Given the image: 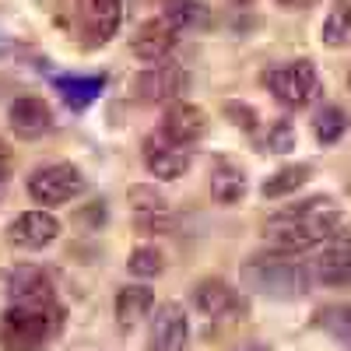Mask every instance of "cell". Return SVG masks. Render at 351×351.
<instances>
[{"mask_svg":"<svg viewBox=\"0 0 351 351\" xmlns=\"http://www.w3.org/2000/svg\"><path fill=\"white\" fill-rule=\"evenodd\" d=\"M158 134H165L169 141L190 148L193 141H200L204 134H208V112H204L200 106H193V102H176V106L165 109Z\"/></svg>","mask_w":351,"mask_h":351,"instance_id":"13","label":"cell"},{"mask_svg":"<svg viewBox=\"0 0 351 351\" xmlns=\"http://www.w3.org/2000/svg\"><path fill=\"white\" fill-rule=\"evenodd\" d=\"M186 88V74L180 64L172 60H158L148 71H141L137 77V99L148 106H176V99L183 95Z\"/></svg>","mask_w":351,"mask_h":351,"instance_id":"6","label":"cell"},{"mask_svg":"<svg viewBox=\"0 0 351 351\" xmlns=\"http://www.w3.org/2000/svg\"><path fill=\"white\" fill-rule=\"evenodd\" d=\"M155 295H152V288H144V285H127L120 295H116V319H120V327L130 330L134 324H141L144 316H148Z\"/></svg>","mask_w":351,"mask_h":351,"instance_id":"19","label":"cell"},{"mask_svg":"<svg viewBox=\"0 0 351 351\" xmlns=\"http://www.w3.org/2000/svg\"><path fill=\"white\" fill-rule=\"evenodd\" d=\"M11 299L25 306H56L53 299V281L39 263H21L11 274Z\"/></svg>","mask_w":351,"mask_h":351,"instance_id":"15","label":"cell"},{"mask_svg":"<svg viewBox=\"0 0 351 351\" xmlns=\"http://www.w3.org/2000/svg\"><path fill=\"white\" fill-rule=\"evenodd\" d=\"M56 319H60L56 306L14 302L11 309L0 313V344L8 351H39L56 334Z\"/></svg>","mask_w":351,"mask_h":351,"instance_id":"3","label":"cell"},{"mask_svg":"<svg viewBox=\"0 0 351 351\" xmlns=\"http://www.w3.org/2000/svg\"><path fill=\"white\" fill-rule=\"evenodd\" d=\"M263 84L267 92L288 106V109H302L313 102L316 88H319V77H316V67L309 60H288V64H278L263 74Z\"/></svg>","mask_w":351,"mask_h":351,"instance_id":"4","label":"cell"},{"mask_svg":"<svg viewBox=\"0 0 351 351\" xmlns=\"http://www.w3.org/2000/svg\"><path fill=\"white\" fill-rule=\"evenodd\" d=\"M271 148L274 152H288L291 148V123L288 120H278L274 130H271Z\"/></svg>","mask_w":351,"mask_h":351,"instance_id":"27","label":"cell"},{"mask_svg":"<svg viewBox=\"0 0 351 351\" xmlns=\"http://www.w3.org/2000/svg\"><path fill=\"white\" fill-rule=\"evenodd\" d=\"M281 4H285V8H299V11H302V8H313L316 0H281Z\"/></svg>","mask_w":351,"mask_h":351,"instance_id":"29","label":"cell"},{"mask_svg":"<svg viewBox=\"0 0 351 351\" xmlns=\"http://www.w3.org/2000/svg\"><path fill=\"white\" fill-rule=\"evenodd\" d=\"M246 190V176L239 165H232V162H218L215 172H211V197L218 204H236Z\"/></svg>","mask_w":351,"mask_h":351,"instance_id":"20","label":"cell"},{"mask_svg":"<svg viewBox=\"0 0 351 351\" xmlns=\"http://www.w3.org/2000/svg\"><path fill=\"white\" fill-rule=\"evenodd\" d=\"M319 324L327 334H334L337 341H344L351 348V306H330L319 313Z\"/></svg>","mask_w":351,"mask_h":351,"instance_id":"25","label":"cell"},{"mask_svg":"<svg viewBox=\"0 0 351 351\" xmlns=\"http://www.w3.org/2000/svg\"><path fill=\"white\" fill-rule=\"evenodd\" d=\"M8 120H11V130L25 141H36L43 134H49L53 127V112L49 106L39 99V95H18L8 109Z\"/></svg>","mask_w":351,"mask_h":351,"instance_id":"14","label":"cell"},{"mask_svg":"<svg viewBox=\"0 0 351 351\" xmlns=\"http://www.w3.org/2000/svg\"><path fill=\"white\" fill-rule=\"evenodd\" d=\"M324 39H327V46H344L351 39V0H337L334 14L327 18Z\"/></svg>","mask_w":351,"mask_h":351,"instance_id":"24","label":"cell"},{"mask_svg":"<svg viewBox=\"0 0 351 351\" xmlns=\"http://www.w3.org/2000/svg\"><path fill=\"white\" fill-rule=\"evenodd\" d=\"M306 180H309V165H288L263 183V197H285L291 190H299Z\"/></svg>","mask_w":351,"mask_h":351,"instance_id":"23","label":"cell"},{"mask_svg":"<svg viewBox=\"0 0 351 351\" xmlns=\"http://www.w3.org/2000/svg\"><path fill=\"white\" fill-rule=\"evenodd\" d=\"M337 218H341V211L330 197H309L302 204L274 211L263 221V239L281 253H302L316 243L330 239L337 228Z\"/></svg>","mask_w":351,"mask_h":351,"instance_id":"1","label":"cell"},{"mask_svg":"<svg viewBox=\"0 0 351 351\" xmlns=\"http://www.w3.org/2000/svg\"><path fill=\"white\" fill-rule=\"evenodd\" d=\"M56 236H60V221H56L49 211H25L8 228V239L18 250H32V253L46 250L49 243H56Z\"/></svg>","mask_w":351,"mask_h":351,"instance_id":"12","label":"cell"},{"mask_svg":"<svg viewBox=\"0 0 351 351\" xmlns=\"http://www.w3.org/2000/svg\"><path fill=\"white\" fill-rule=\"evenodd\" d=\"M130 204H134V221L144 228V232H165L172 225V211L169 204L152 190V186H141L130 193Z\"/></svg>","mask_w":351,"mask_h":351,"instance_id":"17","label":"cell"},{"mask_svg":"<svg viewBox=\"0 0 351 351\" xmlns=\"http://www.w3.org/2000/svg\"><path fill=\"white\" fill-rule=\"evenodd\" d=\"M53 88L60 92V99L71 106V109H88L106 88V74H95V77H56Z\"/></svg>","mask_w":351,"mask_h":351,"instance_id":"18","label":"cell"},{"mask_svg":"<svg viewBox=\"0 0 351 351\" xmlns=\"http://www.w3.org/2000/svg\"><path fill=\"white\" fill-rule=\"evenodd\" d=\"M8 180H11V148L0 141V197L8 190Z\"/></svg>","mask_w":351,"mask_h":351,"instance_id":"28","label":"cell"},{"mask_svg":"<svg viewBox=\"0 0 351 351\" xmlns=\"http://www.w3.org/2000/svg\"><path fill=\"white\" fill-rule=\"evenodd\" d=\"M344 127H348V116H344L337 106H324V109L316 112V120H313V130H316V141H319V144L341 141Z\"/></svg>","mask_w":351,"mask_h":351,"instance_id":"22","label":"cell"},{"mask_svg":"<svg viewBox=\"0 0 351 351\" xmlns=\"http://www.w3.org/2000/svg\"><path fill=\"white\" fill-rule=\"evenodd\" d=\"M193 306L200 309V316H208L211 324H228V319H236L243 313V299L218 278H208L193 288Z\"/></svg>","mask_w":351,"mask_h":351,"instance_id":"10","label":"cell"},{"mask_svg":"<svg viewBox=\"0 0 351 351\" xmlns=\"http://www.w3.org/2000/svg\"><path fill=\"white\" fill-rule=\"evenodd\" d=\"M172 46H176V28L165 18L141 25L137 32H134V53L141 56V60H148V64L165 60V56L172 53Z\"/></svg>","mask_w":351,"mask_h":351,"instance_id":"16","label":"cell"},{"mask_svg":"<svg viewBox=\"0 0 351 351\" xmlns=\"http://www.w3.org/2000/svg\"><path fill=\"white\" fill-rule=\"evenodd\" d=\"M186 334H190V324H186L183 306L162 302L152 316V327H148V351H183Z\"/></svg>","mask_w":351,"mask_h":351,"instance_id":"9","label":"cell"},{"mask_svg":"<svg viewBox=\"0 0 351 351\" xmlns=\"http://www.w3.org/2000/svg\"><path fill=\"white\" fill-rule=\"evenodd\" d=\"M243 278L253 291H260L267 299H299L309 288L306 263L291 260V253H281V250L250 256V263L243 267Z\"/></svg>","mask_w":351,"mask_h":351,"instance_id":"2","label":"cell"},{"mask_svg":"<svg viewBox=\"0 0 351 351\" xmlns=\"http://www.w3.org/2000/svg\"><path fill=\"white\" fill-rule=\"evenodd\" d=\"M162 253L158 250H152V246H141V250H134L130 253V260H127V271L130 274H137V278H155L158 271H162Z\"/></svg>","mask_w":351,"mask_h":351,"instance_id":"26","label":"cell"},{"mask_svg":"<svg viewBox=\"0 0 351 351\" xmlns=\"http://www.w3.org/2000/svg\"><path fill=\"white\" fill-rule=\"evenodd\" d=\"M144 165H148L155 180H180L190 165V155L183 144L169 141L165 134H152L144 141Z\"/></svg>","mask_w":351,"mask_h":351,"instance_id":"11","label":"cell"},{"mask_svg":"<svg viewBox=\"0 0 351 351\" xmlns=\"http://www.w3.org/2000/svg\"><path fill=\"white\" fill-rule=\"evenodd\" d=\"M348 88H351V71H348Z\"/></svg>","mask_w":351,"mask_h":351,"instance_id":"30","label":"cell"},{"mask_svg":"<svg viewBox=\"0 0 351 351\" xmlns=\"http://www.w3.org/2000/svg\"><path fill=\"white\" fill-rule=\"evenodd\" d=\"M313 274L324 285H348L351 281V228L334 232L330 239H324L313 263Z\"/></svg>","mask_w":351,"mask_h":351,"instance_id":"8","label":"cell"},{"mask_svg":"<svg viewBox=\"0 0 351 351\" xmlns=\"http://www.w3.org/2000/svg\"><path fill=\"white\" fill-rule=\"evenodd\" d=\"M28 193L43 208H60L81 193V172L67 162H46L28 176Z\"/></svg>","mask_w":351,"mask_h":351,"instance_id":"5","label":"cell"},{"mask_svg":"<svg viewBox=\"0 0 351 351\" xmlns=\"http://www.w3.org/2000/svg\"><path fill=\"white\" fill-rule=\"evenodd\" d=\"M162 14L172 28H204L208 25V8L197 0H162Z\"/></svg>","mask_w":351,"mask_h":351,"instance_id":"21","label":"cell"},{"mask_svg":"<svg viewBox=\"0 0 351 351\" xmlns=\"http://www.w3.org/2000/svg\"><path fill=\"white\" fill-rule=\"evenodd\" d=\"M123 21V0H77V28L88 46H102Z\"/></svg>","mask_w":351,"mask_h":351,"instance_id":"7","label":"cell"}]
</instances>
